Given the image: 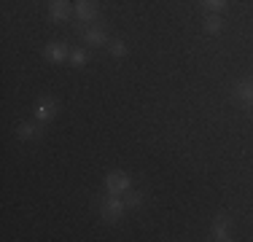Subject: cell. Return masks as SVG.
Instances as JSON below:
<instances>
[{"instance_id": "cell-1", "label": "cell", "mask_w": 253, "mask_h": 242, "mask_svg": "<svg viewBox=\"0 0 253 242\" xmlns=\"http://www.w3.org/2000/svg\"><path fill=\"white\" fill-rule=\"evenodd\" d=\"M124 199L119 197V194H111V197H105L102 199V204H100V215H102V221H119V218L124 215Z\"/></svg>"}, {"instance_id": "cell-2", "label": "cell", "mask_w": 253, "mask_h": 242, "mask_svg": "<svg viewBox=\"0 0 253 242\" xmlns=\"http://www.w3.org/2000/svg\"><path fill=\"white\" fill-rule=\"evenodd\" d=\"M59 113V102L54 100V97H41L38 102H35V119L43 124V121H51L54 116Z\"/></svg>"}, {"instance_id": "cell-3", "label": "cell", "mask_w": 253, "mask_h": 242, "mask_svg": "<svg viewBox=\"0 0 253 242\" xmlns=\"http://www.w3.org/2000/svg\"><path fill=\"white\" fill-rule=\"evenodd\" d=\"M129 186H132V180H129V175H124V172H111L105 178L108 194H126V191H129Z\"/></svg>"}, {"instance_id": "cell-4", "label": "cell", "mask_w": 253, "mask_h": 242, "mask_svg": "<svg viewBox=\"0 0 253 242\" xmlns=\"http://www.w3.org/2000/svg\"><path fill=\"white\" fill-rule=\"evenodd\" d=\"M76 16L81 22H94L100 16V3L97 0H78L76 3Z\"/></svg>"}, {"instance_id": "cell-5", "label": "cell", "mask_w": 253, "mask_h": 242, "mask_svg": "<svg viewBox=\"0 0 253 242\" xmlns=\"http://www.w3.org/2000/svg\"><path fill=\"white\" fill-rule=\"evenodd\" d=\"M43 57L49 59V62H65V59H70V51H68V46L65 43H59V40H51V43H46L43 48Z\"/></svg>"}, {"instance_id": "cell-6", "label": "cell", "mask_w": 253, "mask_h": 242, "mask_svg": "<svg viewBox=\"0 0 253 242\" xmlns=\"http://www.w3.org/2000/svg\"><path fill=\"white\" fill-rule=\"evenodd\" d=\"M49 14H51L54 22H68L70 19V3L68 0H51Z\"/></svg>"}, {"instance_id": "cell-7", "label": "cell", "mask_w": 253, "mask_h": 242, "mask_svg": "<svg viewBox=\"0 0 253 242\" xmlns=\"http://www.w3.org/2000/svg\"><path fill=\"white\" fill-rule=\"evenodd\" d=\"M210 234H213V240L215 242H226V240H232L229 237V218L224 215H218L213 221V229H210Z\"/></svg>"}, {"instance_id": "cell-8", "label": "cell", "mask_w": 253, "mask_h": 242, "mask_svg": "<svg viewBox=\"0 0 253 242\" xmlns=\"http://www.w3.org/2000/svg\"><path fill=\"white\" fill-rule=\"evenodd\" d=\"M84 40L92 43V46H102V43H108V35H105V30H100V27H86L84 30Z\"/></svg>"}, {"instance_id": "cell-9", "label": "cell", "mask_w": 253, "mask_h": 242, "mask_svg": "<svg viewBox=\"0 0 253 242\" xmlns=\"http://www.w3.org/2000/svg\"><path fill=\"white\" fill-rule=\"evenodd\" d=\"M234 94L245 102V105H253V81H240L234 86Z\"/></svg>"}, {"instance_id": "cell-10", "label": "cell", "mask_w": 253, "mask_h": 242, "mask_svg": "<svg viewBox=\"0 0 253 242\" xmlns=\"http://www.w3.org/2000/svg\"><path fill=\"white\" fill-rule=\"evenodd\" d=\"M16 137H22V140H35V137H41V129L35 124H19L16 126Z\"/></svg>"}, {"instance_id": "cell-11", "label": "cell", "mask_w": 253, "mask_h": 242, "mask_svg": "<svg viewBox=\"0 0 253 242\" xmlns=\"http://www.w3.org/2000/svg\"><path fill=\"white\" fill-rule=\"evenodd\" d=\"M202 27H205V33H218V30L224 27V22H221L215 14H208V16H205V24H202Z\"/></svg>"}, {"instance_id": "cell-12", "label": "cell", "mask_w": 253, "mask_h": 242, "mask_svg": "<svg viewBox=\"0 0 253 242\" xmlns=\"http://www.w3.org/2000/svg\"><path fill=\"white\" fill-rule=\"evenodd\" d=\"M140 202H143V197L137 191H126L124 194V204H126V207H140Z\"/></svg>"}, {"instance_id": "cell-13", "label": "cell", "mask_w": 253, "mask_h": 242, "mask_svg": "<svg viewBox=\"0 0 253 242\" xmlns=\"http://www.w3.org/2000/svg\"><path fill=\"white\" fill-rule=\"evenodd\" d=\"M70 62H73L76 68H84V65H86V51H81V48L70 51Z\"/></svg>"}, {"instance_id": "cell-14", "label": "cell", "mask_w": 253, "mask_h": 242, "mask_svg": "<svg viewBox=\"0 0 253 242\" xmlns=\"http://www.w3.org/2000/svg\"><path fill=\"white\" fill-rule=\"evenodd\" d=\"M108 48H111V54H113V57H124V54H126L124 40H111V43H108Z\"/></svg>"}, {"instance_id": "cell-15", "label": "cell", "mask_w": 253, "mask_h": 242, "mask_svg": "<svg viewBox=\"0 0 253 242\" xmlns=\"http://www.w3.org/2000/svg\"><path fill=\"white\" fill-rule=\"evenodd\" d=\"M205 11H221L226 5V0H200Z\"/></svg>"}]
</instances>
